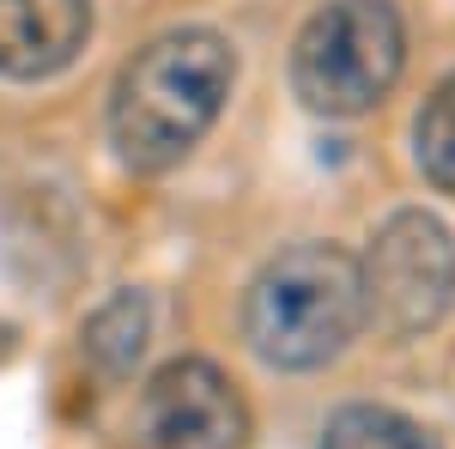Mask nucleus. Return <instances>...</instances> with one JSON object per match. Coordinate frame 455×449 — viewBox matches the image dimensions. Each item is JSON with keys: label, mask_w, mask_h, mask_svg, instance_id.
I'll list each match as a JSON object with an SVG mask.
<instances>
[{"label": "nucleus", "mask_w": 455, "mask_h": 449, "mask_svg": "<svg viewBox=\"0 0 455 449\" xmlns=\"http://www.w3.org/2000/svg\"><path fill=\"white\" fill-rule=\"evenodd\" d=\"M322 449H437V437L395 407H340L328 419Z\"/></svg>", "instance_id": "obj_8"}, {"label": "nucleus", "mask_w": 455, "mask_h": 449, "mask_svg": "<svg viewBox=\"0 0 455 449\" xmlns=\"http://www.w3.org/2000/svg\"><path fill=\"white\" fill-rule=\"evenodd\" d=\"M364 322L383 341H419L455 304V237L443 219L407 207L364 249Z\"/></svg>", "instance_id": "obj_4"}, {"label": "nucleus", "mask_w": 455, "mask_h": 449, "mask_svg": "<svg viewBox=\"0 0 455 449\" xmlns=\"http://www.w3.org/2000/svg\"><path fill=\"white\" fill-rule=\"evenodd\" d=\"M237 85V55L219 31H164L122 68L109 92V146L128 171H171L182 164Z\"/></svg>", "instance_id": "obj_1"}, {"label": "nucleus", "mask_w": 455, "mask_h": 449, "mask_svg": "<svg viewBox=\"0 0 455 449\" xmlns=\"http://www.w3.org/2000/svg\"><path fill=\"white\" fill-rule=\"evenodd\" d=\"M146 334H152V304L146 292H116L98 310L85 316L79 341H85V358L104 371V377H128L146 352Z\"/></svg>", "instance_id": "obj_7"}, {"label": "nucleus", "mask_w": 455, "mask_h": 449, "mask_svg": "<svg viewBox=\"0 0 455 449\" xmlns=\"http://www.w3.org/2000/svg\"><path fill=\"white\" fill-rule=\"evenodd\" d=\"M407 68V25L395 0H328L291 43V92L310 116L352 122L377 109Z\"/></svg>", "instance_id": "obj_3"}, {"label": "nucleus", "mask_w": 455, "mask_h": 449, "mask_svg": "<svg viewBox=\"0 0 455 449\" xmlns=\"http://www.w3.org/2000/svg\"><path fill=\"white\" fill-rule=\"evenodd\" d=\"M364 328V268L340 243L280 249L243 298V341L274 371H322Z\"/></svg>", "instance_id": "obj_2"}, {"label": "nucleus", "mask_w": 455, "mask_h": 449, "mask_svg": "<svg viewBox=\"0 0 455 449\" xmlns=\"http://www.w3.org/2000/svg\"><path fill=\"white\" fill-rule=\"evenodd\" d=\"M413 158L431 188L455 195V73L425 98L419 122H413Z\"/></svg>", "instance_id": "obj_9"}, {"label": "nucleus", "mask_w": 455, "mask_h": 449, "mask_svg": "<svg viewBox=\"0 0 455 449\" xmlns=\"http://www.w3.org/2000/svg\"><path fill=\"white\" fill-rule=\"evenodd\" d=\"M134 431L146 449H243L249 407L207 358H171L140 389Z\"/></svg>", "instance_id": "obj_5"}, {"label": "nucleus", "mask_w": 455, "mask_h": 449, "mask_svg": "<svg viewBox=\"0 0 455 449\" xmlns=\"http://www.w3.org/2000/svg\"><path fill=\"white\" fill-rule=\"evenodd\" d=\"M92 43V0H0V79L36 85Z\"/></svg>", "instance_id": "obj_6"}]
</instances>
